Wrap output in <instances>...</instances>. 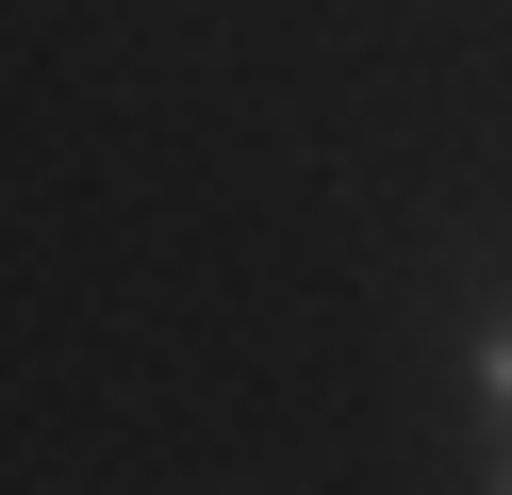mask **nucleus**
Listing matches in <instances>:
<instances>
[{
  "label": "nucleus",
  "mask_w": 512,
  "mask_h": 495,
  "mask_svg": "<svg viewBox=\"0 0 512 495\" xmlns=\"http://www.w3.org/2000/svg\"><path fill=\"white\" fill-rule=\"evenodd\" d=\"M479 396H496V429H512V314L479 330Z\"/></svg>",
  "instance_id": "f257e3e1"
}]
</instances>
